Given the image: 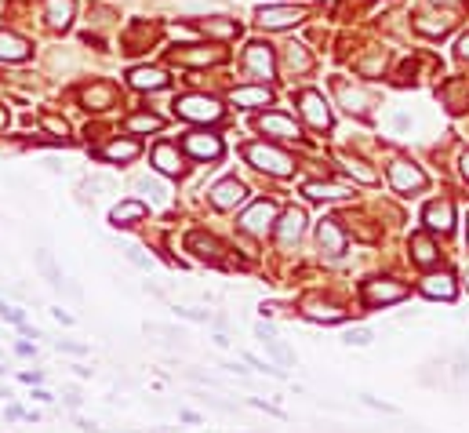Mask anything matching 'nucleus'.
Returning a JSON list of instances; mask_svg holds the SVG:
<instances>
[{"instance_id": "46", "label": "nucleus", "mask_w": 469, "mask_h": 433, "mask_svg": "<svg viewBox=\"0 0 469 433\" xmlns=\"http://www.w3.org/2000/svg\"><path fill=\"white\" fill-rule=\"evenodd\" d=\"M22 383L37 386V383H44V375H41V371H22Z\"/></svg>"}, {"instance_id": "20", "label": "nucleus", "mask_w": 469, "mask_h": 433, "mask_svg": "<svg viewBox=\"0 0 469 433\" xmlns=\"http://www.w3.org/2000/svg\"><path fill=\"white\" fill-rule=\"evenodd\" d=\"M419 288H422V295H429V299H444V302H451V299L458 295V284H455V277H451V273H426Z\"/></svg>"}, {"instance_id": "15", "label": "nucleus", "mask_w": 469, "mask_h": 433, "mask_svg": "<svg viewBox=\"0 0 469 433\" xmlns=\"http://www.w3.org/2000/svg\"><path fill=\"white\" fill-rule=\"evenodd\" d=\"M426 226H429V233H451L455 230V204L451 201H429L426 204Z\"/></svg>"}, {"instance_id": "49", "label": "nucleus", "mask_w": 469, "mask_h": 433, "mask_svg": "<svg viewBox=\"0 0 469 433\" xmlns=\"http://www.w3.org/2000/svg\"><path fill=\"white\" fill-rule=\"evenodd\" d=\"M408 124H411V120L404 117V113H397V117H393V128H397V132H404V128H408Z\"/></svg>"}, {"instance_id": "29", "label": "nucleus", "mask_w": 469, "mask_h": 433, "mask_svg": "<svg viewBox=\"0 0 469 433\" xmlns=\"http://www.w3.org/2000/svg\"><path fill=\"white\" fill-rule=\"evenodd\" d=\"M197 29H200L204 37H215V41H233L240 33V26L233 18H200Z\"/></svg>"}, {"instance_id": "32", "label": "nucleus", "mask_w": 469, "mask_h": 433, "mask_svg": "<svg viewBox=\"0 0 469 433\" xmlns=\"http://www.w3.org/2000/svg\"><path fill=\"white\" fill-rule=\"evenodd\" d=\"M284 70L295 77V73H309L313 70V58L302 44H284Z\"/></svg>"}, {"instance_id": "13", "label": "nucleus", "mask_w": 469, "mask_h": 433, "mask_svg": "<svg viewBox=\"0 0 469 433\" xmlns=\"http://www.w3.org/2000/svg\"><path fill=\"white\" fill-rule=\"evenodd\" d=\"M222 58H226L222 48H204V44L171 51V62H178V66H215V62H222Z\"/></svg>"}, {"instance_id": "51", "label": "nucleus", "mask_w": 469, "mask_h": 433, "mask_svg": "<svg viewBox=\"0 0 469 433\" xmlns=\"http://www.w3.org/2000/svg\"><path fill=\"white\" fill-rule=\"evenodd\" d=\"M465 175H469V157H465Z\"/></svg>"}, {"instance_id": "19", "label": "nucleus", "mask_w": 469, "mask_h": 433, "mask_svg": "<svg viewBox=\"0 0 469 433\" xmlns=\"http://www.w3.org/2000/svg\"><path fill=\"white\" fill-rule=\"evenodd\" d=\"M80 102H84V109H109V106H117V84L95 80L91 87L80 91Z\"/></svg>"}, {"instance_id": "44", "label": "nucleus", "mask_w": 469, "mask_h": 433, "mask_svg": "<svg viewBox=\"0 0 469 433\" xmlns=\"http://www.w3.org/2000/svg\"><path fill=\"white\" fill-rule=\"evenodd\" d=\"M178 317H190V321H200V324L211 321V314H204V309H185V306H178Z\"/></svg>"}, {"instance_id": "2", "label": "nucleus", "mask_w": 469, "mask_h": 433, "mask_svg": "<svg viewBox=\"0 0 469 433\" xmlns=\"http://www.w3.org/2000/svg\"><path fill=\"white\" fill-rule=\"evenodd\" d=\"M175 117L193 120V124H215L222 117V106L211 95H182V99H175Z\"/></svg>"}, {"instance_id": "37", "label": "nucleus", "mask_w": 469, "mask_h": 433, "mask_svg": "<svg viewBox=\"0 0 469 433\" xmlns=\"http://www.w3.org/2000/svg\"><path fill=\"white\" fill-rule=\"evenodd\" d=\"M37 266H41L44 281H48L51 288H62V273H58V266L51 262V255H48V252H37Z\"/></svg>"}, {"instance_id": "45", "label": "nucleus", "mask_w": 469, "mask_h": 433, "mask_svg": "<svg viewBox=\"0 0 469 433\" xmlns=\"http://www.w3.org/2000/svg\"><path fill=\"white\" fill-rule=\"evenodd\" d=\"M252 405H255L259 412H266V415H276V419H284V412H280V408H273V405H266V400H259V397L252 400Z\"/></svg>"}, {"instance_id": "53", "label": "nucleus", "mask_w": 469, "mask_h": 433, "mask_svg": "<svg viewBox=\"0 0 469 433\" xmlns=\"http://www.w3.org/2000/svg\"><path fill=\"white\" fill-rule=\"evenodd\" d=\"M433 4H441V0H433ZM455 4H458V0H455Z\"/></svg>"}, {"instance_id": "43", "label": "nucleus", "mask_w": 469, "mask_h": 433, "mask_svg": "<svg viewBox=\"0 0 469 433\" xmlns=\"http://www.w3.org/2000/svg\"><path fill=\"white\" fill-rule=\"evenodd\" d=\"M55 346H58V350H66V353H73V357H84V353H87V346H84V343H66V338H58Z\"/></svg>"}, {"instance_id": "26", "label": "nucleus", "mask_w": 469, "mask_h": 433, "mask_svg": "<svg viewBox=\"0 0 469 433\" xmlns=\"http://www.w3.org/2000/svg\"><path fill=\"white\" fill-rule=\"evenodd\" d=\"M408 247H411V262H419V266H426V269L441 262V252H436V244H433L426 233H411Z\"/></svg>"}, {"instance_id": "41", "label": "nucleus", "mask_w": 469, "mask_h": 433, "mask_svg": "<svg viewBox=\"0 0 469 433\" xmlns=\"http://www.w3.org/2000/svg\"><path fill=\"white\" fill-rule=\"evenodd\" d=\"M44 128H48L51 135H58V139H66V135H70V124H66V120H58V117H44Z\"/></svg>"}, {"instance_id": "34", "label": "nucleus", "mask_w": 469, "mask_h": 433, "mask_svg": "<svg viewBox=\"0 0 469 433\" xmlns=\"http://www.w3.org/2000/svg\"><path fill=\"white\" fill-rule=\"evenodd\" d=\"M153 37H156V26H149V22H135V26H131V33H128V41H124V51H146V48L153 44Z\"/></svg>"}, {"instance_id": "28", "label": "nucleus", "mask_w": 469, "mask_h": 433, "mask_svg": "<svg viewBox=\"0 0 469 433\" xmlns=\"http://www.w3.org/2000/svg\"><path fill=\"white\" fill-rule=\"evenodd\" d=\"M153 164L161 175H182V157H178V149L171 142H161L153 149Z\"/></svg>"}, {"instance_id": "35", "label": "nucleus", "mask_w": 469, "mask_h": 433, "mask_svg": "<svg viewBox=\"0 0 469 433\" xmlns=\"http://www.w3.org/2000/svg\"><path fill=\"white\" fill-rule=\"evenodd\" d=\"M306 197H313V201H338V197H350V190L346 186H335V182H306V190H302Z\"/></svg>"}, {"instance_id": "8", "label": "nucleus", "mask_w": 469, "mask_h": 433, "mask_svg": "<svg viewBox=\"0 0 469 433\" xmlns=\"http://www.w3.org/2000/svg\"><path fill=\"white\" fill-rule=\"evenodd\" d=\"M182 149L197 161H218L222 157V139L211 135V132H190L182 139Z\"/></svg>"}, {"instance_id": "42", "label": "nucleus", "mask_w": 469, "mask_h": 433, "mask_svg": "<svg viewBox=\"0 0 469 433\" xmlns=\"http://www.w3.org/2000/svg\"><path fill=\"white\" fill-rule=\"evenodd\" d=\"M124 255H128V259H131V262H135L139 269H146V273L153 269V262H149V255H142V252H139V247H124Z\"/></svg>"}, {"instance_id": "1", "label": "nucleus", "mask_w": 469, "mask_h": 433, "mask_svg": "<svg viewBox=\"0 0 469 433\" xmlns=\"http://www.w3.org/2000/svg\"><path fill=\"white\" fill-rule=\"evenodd\" d=\"M244 157L252 161L259 171L276 175V178H284V175H291V171H295V161L288 157L284 149H276V146H269V142H252V146L244 149Z\"/></svg>"}, {"instance_id": "17", "label": "nucleus", "mask_w": 469, "mask_h": 433, "mask_svg": "<svg viewBox=\"0 0 469 433\" xmlns=\"http://www.w3.org/2000/svg\"><path fill=\"white\" fill-rule=\"evenodd\" d=\"M302 230H306V211H302V208H288V211L276 219V226H273V233H276L280 244H295V240L302 237Z\"/></svg>"}, {"instance_id": "27", "label": "nucleus", "mask_w": 469, "mask_h": 433, "mask_svg": "<svg viewBox=\"0 0 469 433\" xmlns=\"http://www.w3.org/2000/svg\"><path fill=\"white\" fill-rule=\"evenodd\" d=\"M146 211H149V208H146L142 201H120V204L109 211V226H117V230H120V226H131V223L146 219Z\"/></svg>"}, {"instance_id": "9", "label": "nucleus", "mask_w": 469, "mask_h": 433, "mask_svg": "<svg viewBox=\"0 0 469 433\" xmlns=\"http://www.w3.org/2000/svg\"><path fill=\"white\" fill-rule=\"evenodd\" d=\"M298 106H302V117L309 120V128H317V132L331 128V109H328V102H324L320 91H302Z\"/></svg>"}, {"instance_id": "52", "label": "nucleus", "mask_w": 469, "mask_h": 433, "mask_svg": "<svg viewBox=\"0 0 469 433\" xmlns=\"http://www.w3.org/2000/svg\"><path fill=\"white\" fill-rule=\"evenodd\" d=\"M465 244H469V230H465Z\"/></svg>"}, {"instance_id": "31", "label": "nucleus", "mask_w": 469, "mask_h": 433, "mask_svg": "<svg viewBox=\"0 0 469 433\" xmlns=\"http://www.w3.org/2000/svg\"><path fill=\"white\" fill-rule=\"evenodd\" d=\"M99 157L102 161H135L139 157V142L135 139H117V142H109V146H102L99 149Z\"/></svg>"}, {"instance_id": "14", "label": "nucleus", "mask_w": 469, "mask_h": 433, "mask_svg": "<svg viewBox=\"0 0 469 433\" xmlns=\"http://www.w3.org/2000/svg\"><path fill=\"white\" fill-rule=\"evenodd\" d=\"M185 247L200 259V262H207V266H222V244H218L215 237H207V233H190L185 237Z\"/></svg>"}, {"instance_id": "23", "label": "nucleus", "mask_w": 469, "mask_h": 433, "mask_svg": "<svg viewBox=\"0 0 469 433\" xmlns=\"http://www.w3.org/2000/svg\"><path fill=\"white\" fill-rule=\"evenodd\" d=\"M73 15H77L73 0H44V18H48L51 29H70Z\"/></svg>"}, {"instance_id": "16", "label": "nucleus", "mask_w": 469, "mask_h": 433, "mask_svg": "<svg viewBox=\"0 0 469 433\" xmlns=\"http://www.w3.org/2000/svg\"><path fill=\"white\" fill-rule=\"evenodd\" d=\"M317 240H320V252H324L328 259H338L342 252H346V233H342L338 219H324V223L317 226Z\"/></svg>"}, {"instance_id": "4", "label": "nucleus", "mask_w": 469, "mask_h": 433, "mask_svg": "<svg viewBox=\"0 0 469 433\" xmlns=\"http://www.w3.org/2000/svg\"><path fill=\"white\" fill-rule=\"evenodd\" d=\"M244 70L252 73L255 80H269L273 73H276V58H273V48L269 44H262V41H252L244 48Z\"/></svg>"}, {"instance_id": "30", "label": "nucleus", "mask_w": 469, "mask_h": 433, "mask_svg": "<svg viewBox=\"0 0 469 433\" xmlns=\"http://www.w3.org/2000/svg\"><path fill=\"white\" fill-rule=\"evenodd\" d=\"M255 335H259V343L280 360V364H295V357H291V350L284 346V343H280V338H276V331L269 328V324H255Z\"/></svg>"}, {"instance_id": "40", "label": "nucleus", "mask_w": 469, "mask_h": 433, "mask_svg": "<svg viewBox=\"0 0 469 433\" xmlns=\"http://www.w3.org/2000/svg\"><path fill=\"white\" fill-rule=\"evenodd\" d=\"M371 331L367 328H350L346 335H342V343H346V346H371Z\"/></svg>"}, {"instance_id": "48", "label": "nucleus", "mask_w": 469, "mask_h": 433, "mask_svg": "<svg viewBox=\"0 0 469 433\" xmlns=\"http://www.w3.org/2000/svg\"><path fill=\"white\" fill-rule=\"evenodd\" d=\"M458 58H465V62H469V33L458 41Z\"/></svg>"}, {"instance_id": "47", "label": "nucleus", "mask_w": 469, "mask_h": 433, "mask_svg": "<svg viewBox=\"0 0 469 433\" xmlns=\"http://www.w3.org/2000/svg\"><path fill=\"white\" fill-rule=\"evenodd\" d=\"M51 314H55V321H58V324H73V314H66L62 306H58V309H51Z\"/></svg>"}, {"instance_id": "33", "label": "nucleus", "mask_w": 469, "mask_h": 433, "mask_svg": "<svg viewBox=\"0 0 469 433\" xmlns=\"http://www.w3.org/2000/svg\"><path fill=\"white\" fill-rule=\"evenodd\" d=\"M338 99H342V106H346L350 113H367L371 109V95H364L360 87H350V84H338Z\"/></svg>"}, {"instance_id": "12", "label": "nucleus", "mask_w": 469, "mask_h": 433, "mask_svg": "<svg viewBox=\"0 0 469 433\" xmlns=\"http://www.w3.org/2000/svg\"><path fill=\"white\" fill-rule=\"evenodd\" d=\"M302 317L317 321V324H338V321H346V309L335 306V302H324L317 295H309V299H302Z\"/></svg>"}, {"instance_id": "7", "label": "nucleus", "mask_w": 469, "mask_h": 433, "mask_svg": "<svg viewBox=\"0 0 469 433\" xmlns=\"http://www.w3.org/2000/svg\"><path fill=\"white\" fill-rule=\"evenodd\" d=\"M306 18V8H295V4H266L259 8V26L262 29H288V26H298Z\"/></svg>"}, {"instance_id": "39", "label": "nucleus", "mask_w": 469, "mask_h": 433, "mask_svg": "<svg viewBox=\"0 0 469 433\" xmlns=\"http://www.w3.org/2000/svg\"><path fill=\"white\" fill-rule=\"evenodd\" d=\"M135 186H139V190H142V193H149V197H153L156 204H161V201H168V190H164V186H161V182H156V178H149V175H142V178H139Z\"/></svg>"}, {"instance_id": "5", "label": "nucleus", "mask_w": 469, "mask_h": 433, "mask_svg": "<svg viewBox=\"0 0 469 433\" xmlns=\"http://www.w3.org/2000/svg\"><path fill=\"white\" fill-rule=\"evenodd\" d=\"M273 226H276V204L273 201H255L240 215V230L252 233V237H266Z\"/></svg>"}, {"instance_id": "18", "label": "nucleus", "mask_w": 469, "mask_h": 433, "mask_svg": "<svg viewBox=\"0 0 469 433\" xmlns=\"http://www.w3.org/2000/svg\"><path fill=\"white\" fill-rule=\"evenodd\" d=\"M255 128L262 135H273V139H298V124L291 117H284V113H262L255 120Z\"/></svg>"}, {"instance_id": "21", "label": "nucleus", "mask_w": 469, "mask_h": 433, "mask_svg": "<svg viewBox=\"0 0 469 433\" xmlns=\"http://www.w3.org/2000/svg\"><path fill=\"white\" fill-rule=\"evenodd\" d=\"M128 84L135 91H161V87H168V73L156 70V66H135L128 73Z\"/></svg>"}, {"instance_id": "50", "label": "nucleus", "mask_w": 469, "mask_h": 433, "mask_svg": "<svg viewBox=\"0 0 469 433\" xmlns=\"http://www.w3.org/2000/svg\"><path fill=\"white\" fill-rule=\"evenodd\" d=\"M8 419H29V415H26L22 408H15V405H11V408H8Z\"/></svg>"}, {"instance_id": "36", "label": "nucleus", "mask_w": 469, "mask_h": 433, "mask_svg": "<svg viewBox=\"0 0 469 433\" xmlns=\"http://www.w3.org/2000/svg\"><path fill=\"white\" fill-rule=\"evenodd\" d=\"M161 117L156 113H135V117H128V132H135V135H146V132H161Z\"/></svg>"}, {"instance_id": "6", "label": "nucleus", "mask_w": 469, "mask_h": 433, "mask_svg": "<svg viewBox=\"0 0 469 433\" xmlns=\"http://www.w3.org/2000/svg\"><path fill=\"white\" fill-rule=\"evenodd\" d=\"M389 186L397 193L411 197L415 190H422V186H426V171L419 164H411V161H393L389 164Z\"/></svg>"}, {"instance_id": "11", "label": "nucleus", "mask_w": 469, "mask_h": 433, "mask_svg": "<svg viewBox=\"0 0 469 433\" xmlns=\"http://www.w3.org/2000/svg\"><path fill=\"white\" fill-rule=\"evenodd\" d=\"M230 102L237 109H259V106L273 102V91H269V84H240L230 91Z\"/></svg>"}, {"instance_id": "38", "label": "nucleus", "mask_w": 469, "mask_h": 433, "mask_svg": "<svg viewBox=\"0 0 469 433\" xmlns=\"http://www.w3.org/2000/svg\"><path fill=\"white\" fill-rule=\"evenodd\" d=\"M346 171H350V175H353L357 182H364V186L379 182V175H374V171H371V168H367L364 161H357V157H353V161H346Z\"/></svg>"}, {"instance_id": "10", "label": "nucleus", "mask_w": 469, "mask_h": 433, "mask_svg": "<svg viewBox=\"0 0 469 433\" xmlns=\"http://www.w3.org/2000/svg\"><path fill=\"white\" fill-rule=\"evenodd\" d=\"M211 204L218 208V211H230V208H237V204H244V197H247V186L240 182V178H222V182H215L211 186Z\"/></svg>"}, {"instance_id": "3", "label": "nucleus", "mask_w": 469, "mask_h": 433, "mask_svg": "<svg viewBox=\"0 0 469 433\" xmlns=\"http://www.w3.org/2000/svg\"><path fill=\"white\" fill-rule=\"evenodd\" d=\"M360 299L364 306H393L400 299H408V284L393 281V277H379V281H367L360 288Z\"/></svg>"}, {"instance_id": "25", "label": "nucleus", "mask_w": 469, "mask_h": 433, "mask_svg": "<svg viewBox=\"0 0 469 433\" xmlns=\"http://www.w3.org/2000/svg\"><path fill=\"white\" fill-rule=\"evenodd\" d=\"M441 99H444V106H448L451 113H462V109L469 106V80H465V77L448 80V84L441 87Z\"/></svg>"}, {"instance_id": "22", "label": "nucleus", "mask_w": 469, "mask_h": 433, "mask_svg": "<svg viewBox=\"0 0 469 433\" xmlns=\"http://www.w3.org/2000/svg\"><path fill=\"white\" fill-rule=\"evenodd\" d=\"M29 41L11 33V29H0V62H26L29 58Z\"/></svg>"}, {"instance_id": "24", "label": "nucleus", "mask_w": 469, "mask_h": 433, "mask_svg": "<svg viewBox=\"0 0 469 433\" xmlns=\"http://www.w3.org/2000/svg\"><path fill=\"white\" fill-rule=\"evenodd\" d=\"M451 26H455V15H451V11H441V15L422 11V15L415 18V29H419L422 37H444V33H451Z\"/></svg>"}]
</instances>
